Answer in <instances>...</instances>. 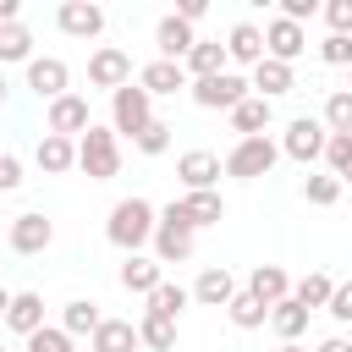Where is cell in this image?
<instances>
[{
    "mask_svg": "<svg viewBox=\"0 0 352 352\" xmlns=\"http://www.w3.org/2000/svg\"><path fill=\"white\" fill-rule=\"evenodd\" d=\"M220 170H226V165H220L209 148H187V154L176 160V176H182V187H187V192H214Z\"/></svg>",
    "mask_w": 352,
    "mask_h": 352,
    "instance_id": "30bf717a",
    "label": "cell"
},
{
    "mask_svg": "<svg viewBox=\"0 0 352 352\" xmlns=\"http://www.w3.org/2000/svg\"><path fill=\"white\" fill-rule=\"evenodd\" d=\"M275 352H308V346H297V341H280V346H275Z\"/></svg>",
    "mask_w": 352,
    "mask_h": 352,
    "instance_id": "681fc988",
    "label": "cell"
},
{
    "mask_svg": "<svg viewBox=\"0 0 352 352\" xmlns=\"http://www.w3.org/2000/svg\"><path fill=\"white\" fill-rule=\"evenodd\" d=\"M314 11H319L314 0H280V16H286V22H302V16H314Z\"/></svg>",
    "mask_w": 352,
    "mask_h": 352,
    "instance_id": "ee69618b",
    "label": "cell"
},
{
    "mask_svg": "<svg viewBox=\"0 0 352 352\" xmlns=\"http://www.w3.org/2000/svg\"><path fill=\"white\" fill-rule=\"evenodd\" d=\"M6 242H11L22 258H33V253H44V248L55 242V226H50L38 209H28V214H16V220H11V236H6Z\"/></svg>",
    "mask_w": 352,
    "mask_h": 352,
    "instance_id": "8fae6325",
    "label": "cell"
},
{
    "mask_svg": "<svg viewBox=\"0 0 352 352\" xmlns=\"http://www.w3.org/2000/svg\"><path fill=\"white\" fill-rule=\"evenodd\" d=\"M0 60H33V33L22 22L0 28Z\"/></svg>",
    "mask_w": 352,
    "mask_h": 352,
    "instance_id": "e575fe53",
    "label": "cell"
},
{
    "mask_svg": "<svg viewBox=\"0 0 352 352\" xmlns=\"http://www.w3.org/2000/svg\"><path fill=\"white\" fill-rule=\"evenodd\" d=\"M143 341H138V324L132 319H104L99 330H94V352H138Z\"/></svg>",
    "mask_w": 352,
    "mask_h": 352,
    "instance_id": "d4e9b609",
    "label": "cell"
},
{
    "mask_svg": "<svg viewBox=\"0 0 352 352\" xmlns=\"http://www.w3.org/2000/svg\"><path fill=\"white\" fill-rule=\"evenodd\" d=\"M192 44H198V38H192V22H182L176 11L160 16V28H154V50H160V60H176V66H182V60L192 55Z\"/></svg>",
    "mask_w": 352,
    "mask_h": 352,
    "instance_id": "4fadbf2b",
    "label": "cell"
},
{
    "mask_svg": "<svg viewBox=\"0 0 352 352\" xmlns=\"http://www.w3.org/2000/svg\"><path fill=\"white\" fill-rule=\"evenodd\" d=\"M302 198H308V204H319V209H330V204L341 198V176H330V170L308 176V182H302Z\"/></svg>",
    "mask_w": 352,
    "mask_h": 352,
    "instance_id": "d590c367",
    "label": "cell"
},
{
    "mask_svg": "<svg viewBox=\"0 0 352 352\" xmlns=\"http://www.w3.org/2000/svg\"><path fill=\"white\" fill-rule=\"evenodd\" d=\"M138 341H143L148 352H170V346H176V319L143 314V319H138Z\"/></svg>",
    "mask_w": 352,
    "mask_h": 352,
    "instance_id": "4dcf8cb0",
    "label": "cell"
},
{
    "mask_svg": "<svg viewBox=\"0 0 352 352\" xmlns=\"http://www.w3.org/2000/svg\"><path fill=\"white\" fill-rule=\"evenodd\" d=\"M324 22H330V33H346L352 38V0H330L324 6Z\"/></svg>",
    "mask_w": 352,
    "mask_h": 352,
    "instance_id": "60d3db41",
    "label": "cell"
},
{
    "mask_svg": "<svg viewBox=\"0 0 352 352\" xmlns=\"http://www.w3.org/2000/svg\"><path fill=\"white\" fill-rule=\"evenodd\" d=\"M148 121H154V99H148L138 82H126V88L110 94V132H116V138H138Z\"/></svg>",
    "mask_w": 352,
    "mask_h": 352,
    "instance_id": "277c9868",
    "label": "cell"
},
{
    "mask_svg": "<svg viewBox=\"0 0 352 352\" xmlns=\"http://www.w3.org/2000/svg\"><path fill=\"white\" fill-rule=\"evenodd\" d=\"M275 160H280V143H270V138H236V148L226 154V176L253 182V176H270Z\"/></svg>",
    "mask_w": 352,
    "mask_h": 352,
    "instance_id": "5b68a950",
    "label": "cell"
},
{
    "mask_svg": "<svg viewBox=\"0 0 352 352\" xmlns=\"http://www.w3.org/2000/svg\"><path fill=\"white\" fill-rule=\"evenodd\" d=\"M182 66L192 72V82H198V77H220V72H226V44H220V38H198Z\"/></svg>",
    "mask_w": 352,
    "mask_h": 352,
    "instance_id": "484cf974",
    "label": "cell"
},
{
    "mask_svg": "<svg viewBox=\"0 0 352 352\" xmlns=\"http://www.w3.org/2000/svg\"><path fill=\"white\" fill-rule=\"evenodd\" d=\"M324 165H330V176H341V187H346V182H352V138H336V132H330Z\"/></svg>",
    "mask_w": 352,
    "mask_h": 352,
    "instance_id": "8d00e7d4",
    "label": "cell"
},
{
    "mask_svg": "<svg viewBox=\"0 0 352 352\" xmlns=\"http://www.w3.org/2000/svg\"><path fill=\"white\" fill-rule=\"evenodd\" d=\"M138 88H143L148 99H170V94H182V88H192V82H187V66H176V60H148V66L138 72Z\"/></svg>",
    "mask_w": 352,
    "mask_h": 352,
    "instance_id": "9a60e30c",
    "label": "cell"
},
{
    "mask_svg": "<svg viewBox=\"0 0 352 352\" xmlns=\"http://www.w3.org/2000/svg\"><path fill=\"white\" fill-rule=\"evenodd\" d=\"M324 314H330V319H341V324L352 319V280H336V292H330V308H324Z\"/></svg>",
    "mask_w": 352,
    "mask_h": 352,
    "instance_id": "b9f144b4",
    "label": "cell"
},
{
    "mask_svg": "<svg viewBox=\"0 0 352 352\" xmlns=\"http://www.w3.org/2000/svg\"><path fill=\"white\" fill-rule=\"evenodd\" d=\"M231 126L242 132V138H264V126H270V99H258V94H248L236 110H231Z\"/></svg>",
    "mask_w": 352,
    "mask_h": 352,
    "instance_id": "4316f807",
    "label": "cell"
},
{
    "mask_svg": "<svg viewBox=\"0 0 352 352\" xmlns=\"http://www.w3.org/2000/svg\"><path fill=\"white\" fill-rule=\"evenodd\" d=\"M324 126H330L336 138H352V88H336V94L324 99Z\"/></svg>",
    "mask_w": 352,
    "mask_h": 352,
    "instance_id": "836d02e7",
    "label": "cell"
},
{
    "mask_svg": "<svg viewBox=\"0 0 352 352\" xmlns=\"http://www.w3.org/2000/svg\"><path fill=\"white\" fill-rule=\"evenodd\" d=\"M226 314H231V324H236V330H258V324L270 319V308H264L253 292H236V297L226 302Z\"/></svg>",
    "mask_w": 352,
    "mask_h": 352,
    "instance_id": "d6a6232c",
    "label": "cell"
},
{
    "mask_svg": "<svg viewBox=\"0 0 352 352\" xmlns=\"http://www.w3.org/2000/svg\"><path fill=\"white\" fill-rule=\"evenodd\" d=\"M302 50H308V33H302V22H286V16H275V22L264 28V55H270V60H286V66H292Z\"/></svg>",
    "mask_w": 352,
    "mask_h": 352,
    "instance_id": "5bb4252c",
    "label": "cell"
},
{
    "mask_svg": "<svg viewBox=\"0 0 352 352\" xmlns=\"http://www.w3.org/2000/svg\"><path fill=\"white\" fill-rule=\"evenodd\" d=\"M11 297H16V292H6V286H0V319H6V308H11Z\"/></svg>",
    "mask_w": 352,
    "mask_h": 352,
    "instance_id": "c3c4849f",
    "label": "cell"
},
{
    "mask_svg": "<svg viewBox=\"0 0 352 352\" xmlns=\"http://www.w3.org/2000/svg\"><path fill=\"white\" fill-rule=\"evenodd\" d=\"M33 160H38V170L60 176V170H72V165H77V138H55V132H44Z\"/></svg>",
    "mask_w": 352,
    "mask_h": 352,
    "instance_id": "7402d4cb",
    "label": "cell"
},
{
    "mask_svg": "<svg viewBox=\"0 0 352 352\" xmlns=\"http://www.w3.org/2000/svg\"><path fill=\"white\" fill-rule=\"evenodd\" d=\"M154 226H160V209L148 198H121L104 220V236L121 248V253H138L143 242H154Z\"/></svg>",
    "mask_w": 352,
    "mask_h": 352,
    "instance_id": "6da1fadb",
    "label": "cell"
},
{
    "mask_svg": "<svg viewBox=\"0 0 352 352\" xmlns=\"http://www.w3.org/2000/svg\"><path fill=\"white\" fill-rule=\"evenodd\" d=\"M248 88H253L248 77H236V72H220V77H198L187 94H192L204 110H236V104L248 99Z\"/></svg>",
    "mask_w": 352,
    "mask_h": 352,
    "instance_id": "8992f818",
    "label": "cell"
},
{
    "mask_svg": "<svg viewBox=\"0 0 352 352\" xmlns=\"http://www.w3.org/2000/svg\"><path fill=\"white\" fill-rule=\"evenodd\" d=\"M248 292H253L264 308H275V302H286V297H292V280H286V270H280V264H253Z\"/></svg>",
    "mask_w": 352,
    "mask_h": 352,
    "instance_id": "d6986e66",
    "label": "cell"
},
{
    "mask_svg": "<svg viewBox=\"0 0 352 352\" xmlns=\"http://www.w3.org/2000/svg\"><path fill=\"white\" fill-rule=\"evenodd\" d=\"M11 187H22V165H16V154H0V192H11Z\"/></svg>",
    "mask_w": 352,
    "mask_h": 352,
    "instance_id": "7bdbcfd3",
    "label": "cell"
},
{
    "mask_svg": "<svg viewBox=\"0 0 352 352\" xmlns=\"http://www.w3.org/2000/svg\"><path fill=\"white\" fill-rule=\"evenodd\" d=\"M0 104H6V72H0Z\"/></svg>",
    "mask_w": 352,
    "mask_h": 352,
    "instance_id": "f907efd6",
    "label": "cell"
},
{
    "mask_svg": "<svg viewBox=\"0 0 352 352\" xmlns=\"http://www.w3.org/2000/svg\"><path fill=\"white\" fill-rule=\"evenodd\" d=\"M0 352H6V346H0Z\"/></svg>",
    "mask_w": 352,
    "mask_h": 352,
    "instance_id": "816d5d0a",
    "label": "cell"
},
{
    "mask_svg": "<svg viewBox=\"0 0 352 352\" xmlns=\"http://www.w3.org/2000/svg\"><path fill=\"white\" fill-rule=\"evenodd\" d=\"M55 22H60V33H72V38H99V33H104V6H94V0H66V6L55 11Z\"/></svg>",
    "mask_w": 352,
    "mask_h": 352,
    "instance_id": "7c38bea8",
    "label": "cell"
},
{
    "mask_svg": "<svg viewBox=\"0 0 352 352\" xmlns=\"http://www.w3.org/2000/svg\"><path fill=\"white\" fill-rule=\"evenodd\" d=\"M192 302V292H182L176 280H160L154 292H148V308L143 314H160V319H182V308Z\"/></svg>",
    "mask_w": 352,
    "mask_h": 352,
    "instance_id": "83f0119b",
    "label": "cell"
},
{
    "mask_svg": "<svg viewBox=\"0 0 352 352\" xmlns=\"http://www.w3.org/2000/svg\"><path fill=\"white\" fill-rule=\"evenodd\" d=\"M319 60H324V66H352V38H346V33H324Z\"/></svg>",
    "mask_w": 352,
    "mask_h": 352,
    "instance_id": "ab89813d",
    "label": "cell"
},
{
    "mask_svg": "<svg viewBox=\"0 0 352 352\" xmlns=\"http://www.w3.org/2000/svg\"><path fill=\"white\" fill-rule=\"evenodd\" d=\"M94 121H88V99L82 94H60L55 104H50V132L55 138H82Z\"/></svg>",
    "mask_w": 352,
    "mask_h": 352,
    "instance_id": "2e32d148",
    "label": "cell"
},
{
    "mask_svg": "<svg viewBox=\"0 0 352 352\" xmlns=\"http://www.w3.org/2000/svg\"><path fill=\"white\" fill-rule=\"evenodd\" d=\"M6 324H11L22 341H28L33 330H44V297H38V292H16L11 308H6Z\"/></svg>",
    "mask_w": 352,
    "mask_h": 352,
    "instance_id": "44dd1931",
    "label": "cell"
},
{
    "mask_svg": "<svg viewBox=\"0 0 352 352\" xmlns=\"http://www.w3.org/2000/svg\"><path fill=\"white\" fill-rule=\"evenodd\" d=\"M324 143H330V126L324 121H314V116H297L292 126H286V138H280V154H292V160H319L324 154Z\"/></svg>",
    "mask_w": 352,
    "mask_h": 352,
    "instance_id": "ba28073f",
    "label": "cell"
},
{
    "mask_svg": "<svg viewBox=\"0 0 352 352\" xmlns=\"http://www.w3.org/2000/svg\"><path fill=\"white\" fill-rule=\"evenodd\" d=\"M236 297V280L220 270V264H209L204 275H198V286H192V302H204V308H226Z\"/></svg>",
    "mask_w": 352,
    "mask_h": 352,
    "instance_id": "603a6c76",
    "label": "cell"
},
{
    "mask_svg": "<svg viewBox=\"0 0 352 352\" xmlns=\"http://www.w3.org/2000/svg\"><path fill=\"white\" fill-rule=\"evenodd\" d=\"M16 16H22V6H16V0H0V28H11Z\"/></svg>",
    "mask_w": 352,
    "mask_h": 352,
    "instance_id": "bcb514c9",
    "label": "cell"
},
{
    "mask_svg": "<svg viewBox=\"0 0 352 352\" xmlns=\"http://www.w3.org/2000/svg\"><path fill=\"white\" fill-rule=\"evenodd\" d=\"M28 352H77V346H72V336H66V330L44 324V330H33V336H28Z\"/></svg>",
    "mask_w": 352,
    "mask_h": 352,
    "instance_id": "f35d334b",
    "label": "cell"
},
{
    "mask_svg": "<svg viewBox=\"0 0 352 352\" xmlns=\"http://www.w3.org/2000/svg\"><path fill=\"white\" fill-rule=\"evenodd\" d=\"M226 60H236V66H258L264 60V33L253 28V22H236L231 33H226Z\"/></svg>",
    "mask_w": 352,
    "mask_h": 352,
    "instance_id": "e0dca14e",
    "label": "cell"
},
{
    "mask_svg": "<svg viewBox=\"0 0 352 352\" xmlns=\"http://www.w3.org/2000/svg\"><path fill=\"white\" fill-rule=\"evenodd\" d=\"M192 242H198V226L187 220L182 204H165L160 209V226H154V258L160 264H187L192 258Z\"/></svg>",
    "mask_w": 352,
    "mask_h": 352,
    "instance_id": "7a4b0ae2",
    "label": "cell"
},
{
    "mask_svg": "<svg viewBox=\"0 0 352 352\" xmlns=\"http://www.w3.org/2000/svg\"><path fill=\"white\" fill-rule=\"evenodd\" d=\"M165 280V264L160 258H143V253H126V264H121V286L126 292H138V297H148L154 286Z\"/></svg>",
    "mask_w": 352,
    "mask_h": 352,
    "instance_id": "ffe728a7",
    "label": "cell"
},
{
    "mask_svg": "<svg viewBox=\"0 0 352 352\" xmlns=\"http://www.w3.org/2000/svg\"><path fill=\"white\" fill-rule=\"evenodd\" d=\"M99 324H104V314H99V302H88V297H72V302H66V314H60V330H66L72 341H77V336H88V341H94V330H99Z\"/></svg>",
    "mask_w": 352,
    "mask_h": 352,
    "instance_id": "cb8c5ba5",
    "label": "cell"
},
{
    "mask_svg": "<svg viewBox=\"0 0 352 352\" xmlns=\"http://www.w3.org/2000/svg\"><path fill=\"white\" fill-rule=\"evenodd\" d=\"M330 292H336V280H330V275H319V270H314V275H302V280L292 286V297H297L308 314H314V308H330Z\"/></svg>",
    "mask_w": 352,
    "mask_h": 352,
    "instance_id": "1f68e13d",
    "label": "cell"
},
{
    "mask_svg": "<svg viewBox=\"0 0 352 352\" xmlns=\"http://www.w3.org/2000/svg\"><path fill=\"white\" fill-rule=\"evenodd\" d=\"M77 170H82L88 182H110V176L121 170V138H116L110 126H88V132L77 138Z\"/></svg>",
    "mask_w": 352,
    "mask_h": 352,
    "instance_id": "3957f363",
    "label": "cell"
},
{
    "mask_svg": "<svg viewBox=\"0 0 352 352\" xmlns=\"http://www.w3.org/2000/svg\"><path fill=\"white\" fill-rule=\"evenodd\" d=\"M66 82H72L66 60H55V55H33V60H28V88H33L38 99H50V104H55L60 94H72Z\"/></svg>",
    "mask_w": 352,
    "mask_h": 352,
    "instance_id": "9c48e42d",
    "label": "cell"
},
{
    "mask_svg": "<svg viewBox=\"0 0 352 352\" xmlns=\"http://www.w3.org/2000/svg\"><path fill=\"white\" fill-rule=\"evenodd\" d=\"M88 82H94V88H110V94L126 88V82H132V55L116 50V44H99V50L88 55Z\"/></svg>",
    "mask_w": 352,
    "mask_h": 352,
    "instance_id": "52a82bcc",
    "label": "cell"
},
{
    "mask_svg": "<svg viewBox=\"0 0 352 352\" xmlns=\"http://www.w3.org/2000/svg\"><path fill=\"white\" fill-rule=\"evenodd\" d=\"M204 11H209V6H204V0H182V6H176V16H182V22H198V16H204Z\"/></svg>",
    "mask_w": 352,
    "mask_h": 352,
    "instance_id": "f6af8a7d",
    "label": "cell"
},
{
    "mask_svg": "<svg viewBox=\"0 0 352 352\" xmlns=\"http://www.w3.org/2000/svg\"><path fill=\"white\" fill-rule=\"evenodd\" d=\"M182 209H187L192 226H220V220H226V198H220V192H187Z\"/></svg>",
    "mask_w": 352,
    "mask_h": 352,
    "instance_id": "f546056e",
    "label": "cell"
},
{
    "mask_svg": "<svg viewBox=\"0 0 352 352\" xmlns=\"http://www.w3.org/2000/svg\"><path fill=\"white\" fill-rule=\"evenodd\" d=\"M170 132H176V126H170V121H160V116H154V121H148V126H143V132H138V138H132V143H138V148H143V154H165V148H170Z\"/></svg>",
    "mask_w": 352,
    "mask_h": 352,
    "instance_id": "74e56055",
    "label": "cell"
},
{
    "mask_svg": "<svg viewBox=\"0 0 352 352\" xmlns=\"http://www.w3.org/2000/svg\"><path fill=\"white\" fill-rule=\"evenodd\" d=\"M314 352H352V341H346V336H330V341H319Z\"/></svg>",
    "mask_w": 352,
    "mask_h": 352,
    "instance_id": "7dc6e473",
    "label": "cell"
},
{
    "mask_svg": "<svg viewBox=\"0 0 352 352\" xmlns=\"http://www.w3.org/2000/svg\"><path fill=\"white\" fill-rule=\"evenodd\" d=\"M270 324H275V336H280V341H297V336L308 330V308H302L297 297H286V302H275V308H270Z\"/></svg>",
    "mask_w": 352,
    "mask_h": 352,
    "instance_id": "f1b7e54d",
    "label": "cell"
},
{
    "mask_svg": "<svg viewBox=\"0 0 352 352\" xmlns=\"http://www.w3.org/2000/svg\"><path fill=\"white\" fill-rule=\"evenodd\" d=\"M248 82H253V94H258V99H280V94H292V88H297L292 66H286V60H270V55L253 66V77H248Z\"/></svg>",
    "mask_w": 352,
    "mask_h": 352,
    "instance_id": "ac0fdd59",
    "label": "cell"
}]
</instances>
